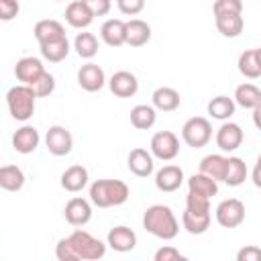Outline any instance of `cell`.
Here are the masks:
<instances>
[{"mask_svg":"<svg viewBox=\"0 0 261 261\" xmlns=\"http://www.w3.org/2000/svg\"><path fill=\"white\" fill-rule=\"evenodd\" d=\"M143 228L147 232H151L157 239L163 241H171L177 237L179 232V224L177 218L173 214V210L165 204H153L145 210L143 214Z\"/></svg>","mask_w":261,"mask_h":261,"instance_id":"obj_1","label":"cell"},{"mask_svg":"<svg viewBox=\"0 0 261 261\" xmlns=\"http://www.w3.org/2000/svg\"><path fill=\"white\" fill-rule=\"evenodd\" d=\"M130 190L120 179H96L90 186V202L98 208L120 206L128 200Z\"/></svg>","mask_w":261,"mask_h":261,"instance_id":"obj_2","label":"cell"},{"mask_svg":"<svg viewBox=\"0 0 261 261\" xmlns=\"http://www.w3.org/2000/svg\"><path fill=\"white\" fill-rule=\"evenodd\" d=\"M35 100H37V94L27 84L12 86L6 92V104L10 110V116L14 120H20V122L29 120L35 114Z\"/></svg>","mask_w":261,"mask_h":261,"instance_id":"obj_3","label":"cell"},{"mask_svg":"<svg viewBox=\"0 0 261 261\" xmlns=\"http://www.w3.org/2000/svg\"><path fill=\"white\" fill-rule=\"evenodd\" d=\"M69 241H71L80 261H98V259H102L106 255V245L100 239L92 237L84 228H75L69 234Z\"/></svg>","mask_w":261,"mask_h":261,"instance_id":"obj_4","label":"cell"},{"mask_svg":"<svg viewBox=\"0 0 261 261\" xmlns=\"http://www.w3.org/2000/svg\"><path fill=\"white\" fill-rule=\"evenodd\" d=\"M181 139L188 147L192 149H202L210 143L212 139V124L208 118L204 116H194V118H188L181 126Z\"/></svg>","mask_w":261,"mask_h":261,"instance_id":"obj_5","label":"cell"},{"mask_svg":"<svg viewBox=\"0 0 261 261\" xmlns=\"http://www.w3.org/2000/svg\"><path fill=\"white\" fill-rule=\"evenodd\" d=\"M149 149H151L153 157H157L161 161H171L179 153V139L171 130H159L151 137Z\"/></svg>","mask_w":261,"mask_h":261,"instance_id":"obj_6","label":"cell"},{"mask_svg":"<svg viewBox=\"0 0 261 261\" xmlns=\"http://www.w3.org/2000/svg\"><path fill=\"white\" fill-rule=\"evenodd\" d=\"M245 220V204L239 198L222 200L216 206V222L224 228H237Z\"/></svg>","mask_w":261,"mask_h":261,"instance_id":"obj_7","label":"cell"},{"mask_svg":"<svg viewBox=\"0 0 261 261\" xmlns=\"http://www.w3.org/2000/svg\"><path fill=\"white\" fill-rule=\"evenodd\" d=\"M45 145H47V151L51 155L63 157L73 149V137L65 126L53 124V126H49L47 135H45Z\"/></svg>","mask_w":261,"mask_h":261,"instance_id":"obj_8","label":"cell"},{"mask_svg":"<svg viewBox=\"0 0 261 261\" xmlns=\"http://www.w3.org/2000/svg\"><path fill=\"white\" fill-rule=\"evenodd\" d=\"M243 139H245L243 128H241L237 122H230V120H224V122L220 124V128L216 130V145H218V149L224 151V153L237 151V149L243 145Z\"/></svg>","mask_w":261,"mask_h":261,"instance_id":"obj_9","label":"cell"},{"mask_svg":"<svg viewBox=\"0 0 261 261\" xmlns=\"http://www.w3.org/2000/svg\"><path fill=\"white\" fill-rule=\"evenodd\" d=\"M108 88L116 98H130L139 90V80H137L135 73H130L126 69H120V71L112 73V77L108 80Z\"/></svg>","mask_w":261,"mask_h":261,"instance_id":"obj_10","label":"cell"},{"mask_svg":"<svg viewBox=\"0 0 261 261\" xmlns=\"http://www.w3.org/2000/svg\"><path fill=\"white\" fill-rule=\"evenodd\" d=\"M63 216H65V220H67L71 226H84V224H88L90 218H92V204H90L86 198L75 196V198H71V200L65 204Z\"/></svg>","mask_w":261,"mask_h":261,"instance_id":"obj_11","label":"cell"},{"mask_svg":"<svg viewBox=\"0 0 261 261\" xmlns=\"http://www.w3.org/2000/svg\"><path fill=\"white\" fill-rule=\"evenodd\" d=\"M45 71H47V69H45L43 61L37 59V57H22V59H18L16 65H14V75H16V80H18L20 84H27V86H33Z\"/></svg>","mask_w":261,"mask_h":261,"instance_id":"obj_12","label":"cell"},{"mask_svg":"<svg viewBox=\"0 0 261 261\" xmlns=\"http://www.w3.org/2000/svg\"><path fill=\"white\" fill-rule=\"evenodd\" d=\"M77 84L86 92H98V90H102L104 84H106L104 69L100 65H96V63H92V61L86 63V65H82L80 71H77Z\"/></svg>","mask_w":261,"mask_h":261,"instance_id":"obj_13","label":"cell"},{"mask_svg":"<svg viewBox=\"0 0 261 261\" xmlns=\"http://www.w3.org/2000/svg\"><path fill=\"white\" fill-rule=\"evenodd\" d=\"M100 37L108 47H122L126 45V22L120 18H108L100 27Z\"/></svg>","mask_w":261,"mask_h":261,"instance_id":"obj_14","label":"cell"},{"mask_svg":"<svg viewBox=\"0 0 261 261\" xmlns=\"http://www.w3.org/2000/svg\"><path fill=\"white\" fill-rule=\"evenodd\" d=\"M39 143H41L39 130L35 126H29V124L16 128V133L12 135V147L16 153H22V155L33 153L39 147Z\"/></svg>","mask_w":261,"mask_h":261,"instance_id":"obj_15","label":"cell"},{"mask_svg":"<svg viewBox=\"0 0 261 261\" xmlns=\"http://www.w3.org/2000/svg\"><path fill=\"white\" fill-rule=\"evenodd\" d=\"M126 163H128L130 173H135L137 177H149L153 173V169H155L153 153L147 151V149H141V147H137V149H133L128 153Z\"/></svg>","mask_w":261,"mask_h":261,"instance_id":"obj_16","label":"cell"},{"mask_svg":"<svg viewBox=\"0 0 261 261\" xmlns=\"http://www.w3.org/2000/svg\"><path fill=\"white\" fill-rule=\"evenodd\" d=\"M106 241H108V247L114 249V251H118V253H128V251H133L137 247V234H135V230L128 228V226H122V224L110 228Z\"/></svg>","mask_w":261,"mask_h":261,"instance_id":"obj_17","label":"cell"},{"mask_svg":"<svg viewBox=\"0 0 261 261\" xmlns=\"http://www.w3.org/2000/svg\"><path fill=\"white\" fill-rule=\"evenodd\" d=\"M65 20L73 29H88L94 20V12L88 8L84 0H73L65 8Z\"/></svg>","mask_w":261,"mask_h":261,"instance_id":"obj_18","label":"cell"},{"mask_svg":"<svg viewBox=\"0 0 261 261\" xmlns=\"http://www.w3.org/2000/svg\"><path fill=\"white\" fill-rule=\"evenodd\" d=\"M184 184V171L177 165H163L155 173V186L159 192H175Z\"/></svg>","mask_w":261,"mask_h":261,"instance_id":"obj_19","label":"cell"},{"mask_svg":"<svg viewBox=\"0 0 261 261\" xmlns=\"http://www.w3.org/2000/svg\"><path fill=\"white\" fill-rule=\"evenodd\" d=\"M88 179H90V173L84 165H71L61 173V188L65 192L75 194L88 186Z\"/></svg>","mask_w":261,"mask_h":261,"instance_id":"obj_20","label":"cell"},{"mask_svg":"<svg viewBox=\"0 0 261 261\" xmlns=\"http://www.w3.org/2000/svg\"><path fill=\"white\" fill-rule=\"evenodd\" d=\"M33 33H35V39L39 41V45L41 43H49V41H57V39H63L65 37L63 24L59 20H55V18H43V20H39L35 24Z\"/></svg>","mask_w":261,"mask_h":261,"instance_id":"obj_21","label":"cell"},{"mask_svg":"<svg viewBox=\"0 0 261 261\" xmlns=\"http://www.w3.org/2000/svg\"><path fill=\"white\" fill-rule=\"evenodd\" d=\"M151 102H153V106H155L157 110H161V112H173V110L179 108L181 98H179V92H177V90H173V88H169V86H161V88H157V90L153 92Z\"/></svg>","mask_w":261,"mask_h":261,"instance_id":"obj_22","label":"cell"},{"mask_svg":"<svg viewBox=\"0 0 261 261\" xmlns=\"http://www.w3.org/2000/svg\"><path fill=\"white\" fill-rule=\"evenodd\" d=\"M151 39V27L149 22L141 18H130L126 22V45L130 47H143Z\"/></svg>","mask_w":261,"mask_h":261,"instance_id":"obj_23","label":"cell"},{"mask_svg":"<svg viewBox=\"0 0 261 261\" xmlns=\"http://www.w3.org/2000/svg\"><path fill=\"white\" fill-rule=\"evenodd\" d=\"M226 163H228V157L218 155V153H210V155H206V157L200 161V171L206 173V175H210V177L216 179V181H224Z\"/></svg>","mask_w":261,"mask_h":261,"instance_id":"obj_24","label":"cell"},{"mask_svg":"<svg viewBox=\"0 0 261 261\" xmlns=\"http://www.w3.org/2000/svg\"><path fill=\"white\" fill-rule=\"evenodd\" d=\"M188 192H194V194L212 198V196L218 194V181L212 179L210 175L198 171V173H194V175L188 177Z\"/></svg>","mask_w":261,"mask_h":261,"instance_id":"obj_25","label":"cell"},{"mask_svg":"<svg viewBox=\"0 0 261 261\" xmlns=\"http://www.w3.org/2000/svg\"><path fill=\"white\" fill-rule=\"evenodd\" d=\"M210 212H192L186 208L181 214V224L190 234H204L210 228Z\"/></svg>","mask_w":261,"mask_h":261,"instance_id":"obj_26","label":"cell"},{"mask_svg":"<svg viewBox=\"0 0 261 261\" xmlns=\"http://www.w3.org/2000/svg\"><path fill=\"white\" fill-rule=\"evenodd\" d=\"M216 20V29L222 37L226 39H234L243 33V27H245V20L241 14H218L214 16Z\"/></svg>","mask_w":261,"mask_h":261,"instance_id":"obj_27","label":"cell"},{"mask_svg":"<svg viewBox=\"0 0 261 261\" xmlns=\"http://www.w3.org/2000/svg\"><path fill=\"white\" fill-rule=\"evenodd\" d=\"M157 122V108L149 104H137L130 110V124L139 130H147Z\"/></svg>","mask_w":261,"mask_h":261,"instance_id":"obj_28","label":"cell"},{"mask_svg":"<svg viewBox=\"0 0 261 261\" xmlns=\"http://www.w3.org/2000/svg\"><path fill=\"white\" fill-rule=\"evenodd\" d=\"M24 186V173L18 165H2L0 167V188L6 192H18Z\"/></svg>","mask_w":261,"mask_h":261,"instance_id":"obj_29","label":"cell"},{"mask_svg":"<svg viewBox=\"0 0 261 261\" xmlns=\"http://www.w3.org/2000/svg\"><path fill=\"white\" fill-rule=\"evenodd\" d=\"M234 102L241 106V108H249V110H253V108H257L259 104H261V90L255 86V84H241V86H237V90H234Z\"/></svg>","mask_w":261,"mask_h":261,"instance_id":"obj_30","label":"cell"},{"mask_svg":"<svg viewBox=\"0 0 261 261\" xmlns=\"http://www.w3.org/2000/svg\"><path fill=\"white\" fill-rule=\"evenodd\" d=\"M234 108H237V102L234 98H228V96H216L206 106L208 114L216 120H228L234 114Z\"/></svg>","mask_w":261,"mask_h":261,"instance_id":"obj_31","label":"cell"},{"mask_svg":"<svg viewBox=\"0 0 261 261\" xmlns=\"http://www.w3.org/2000/svg\"><path fill=\"white\" fill-rule=\"evenodd\" d=\"M39 49H41V55H43L47 61L59 63V61H63V59L69 55V41H67V37H63V39H57V41L41 43Z\"/></svg>","mask_w":261,"mask_h":261,"instance_id":"obj_32","label":"cell"},{"mask_svg":"<svg viewBox=\"0 0 261 261\" xmlns=\"http://www.w3.org/2000/svg\"><path fill=\"white\" fill-rule=\"evenodd\" d=\"M247 163L241 159V157H228V163H226V175H224V184L230 186V188H237L241 186L245 179H247Z\"/></svg>","mask_w":261,"mask_h":261,"instance_id":"obj_33","label":"cell"},{"mask_svg":"<svg viewBox=\"0 0 261 261\" xmlns=\"http://www.w3.org/2000/svg\"><path fill=\"white\" fill-rule=\"evenodd\" d=\"M239 71L249 77V80H257L261 75V65H259V57H257V51L255 49H249V51H243L239 55Z\"/></svg>","mask_w":261,"mask_h":261,"instance_id":"obj_34","label":"cell"},{"mask_svg":"<svg viewBox=\"0 0 261 261\" xmlns=\"http://www.w3.org/2000/svg\"><path fill=\"white\" fill-rule=\"evenodd\" d=\"M98 39L92 33H77L75 41H73V49L82 59H92L98 53Z\"/></svg>","mask_w":261,"mask_h":261,"instance_id":"obj_35","label":"cell"},{"mask_svg":"<svg viewBox=\"0 0 261 261\" xmlns=\"http://www.w3.org/2000/svg\"><path fill=\"white\" fill-rule=\"evenodd\" d=\"M214 16L218 14H243V0H214Z\"/></svg>","mask_w":261,"mask_h":261,"instance_id":"obj_36","label":"cell"},{"mask_svg":"<svg viewBox=\"0 0 261 261\" xmlns=\"http://www.w3.org/2000/svg\"><path fill=\"white\" fill-rule=\"evenodd\" d=\"M31 88L35 90L37 98H47V96H51L53 90H55V77H53L49 71H45V73H43Z\"/></svg>","mask_w":261,"mask_h":261,"instance_id":"obj_37","label":"cell"},{"mask_svg":"<svg viewBox=\"0 0 261 261\" xmlns=\"http://www.w3.org/2000/svg\"><path fill=\"white\" fill-rule=\"evenodd\" d=\"M55 257L59 261H80L77 259V253H75V249H73V245L69 241V237L57 241V245H55Z\"/></svg>","mask_w":261,"mask_h":261,"instance_id":"obj_38","label":"cell"},{"mask_svg":"<svg viewBox=\"0 0 261 261\" xmlns=\"http://www.w3.org/2000/svg\"><path fill=\"white\" fill-rule=\"evenodd\" d=\"M186 208L192 210V212H210V198L200 196V194H194V192H188V196H186Z\"/></svg>","mask_w":261,"mask_h":261,"instance_id":"obj_39","label":"cell"},{"mask_svg":"<svg viewBox=\"0 0 261 261\" xmlns=\"http://www.w3.org/2000/svg\"><path fill=\"white\" fill-rule=\"evenodd\" d=\"M153 259H155V261H184L186 255H181L175 247L165 245V247H161V249L155 251V257H153Z\"/></svg>","mask_w":261,"mask_h":261,"instance_id":"obj_40","label":"cell"},{"mask_svg":"<svg viewBox=\"0 0 261 261\" xmlns=\"http://www.w3.org/2000/svg\"><path fill=\"white\" fill-rule=\"evenodd\" d=\"M116 6L122 14L126 16H135L145 8V0H116Z\"/></svg>","mask_w":261,"mask_h":261,"instance_id":"obj_41","label":"cell"},{"mask_svg":"<svg viewBox=\"0 0 261 261\" xmlns=\"http://www.w3.org/2000/svg\"><path fill=\"white\" fill-rule=\"evenodd\" d=\"M20 6L18 0H0V18L2 20H12L18 14Z\"/></svg>","mask_w":261,"mask_h":261,"instance_id":"obj_42","label":"cell"},{"mask_svg":"<svg viewBox=\"0 0 261 261\" xmlns=\"http://www.w3.org/2000/svg\"><path fill=\"white\" fill-rule=\"evenodd\" d=\"M84 2L94 12V16H106L112 8V0H84Z\"/></svg>","mask_w":261,"mask_h":261,"instance_id":"obj_43","label":"cell"},{"mask_svg":"<svg viewBox=\"0 0 261 261\" xmlns=\"http://www.w3.org/2000/svg\"><path fill=\"white\" fill-rule=\"evenodd\" d=\"M237 261H261V249L255 245H247V247L239 249Z\"/></svg>","mask_w":261,"mask_h":261,"instance_id":"obj_44","label":"cell"},{"mask_svg":"<svg viewBox=\"0 0 261 261\" xmlns=\"http://www.w3.org/2000/svg\"><path fill=\"white\" fill-rule=\"evenodd\" d=\"M253 124L257 126V130H261V104L253 108Z\"/></svg>","mask_w":261,"mask_h":261,"instance_id":"obj_45","label":"cell"},{"mask_svg":"<svg viewBox=\"0 0 261 261\" xmlns=\"http://www.w3.org/2000/svg\"><path fill=\"white\" fill-rule=\"evenodd\" d=\"M251 179H253V184L257 186V188H261V167H253V173H251Z\"/></svg>","mask_w":261,"mask_h":261,"instance_id":"obj_46","label":"cell"},{"mask_svg":"<svg viewBox=\"0 0 261 261\" xmlns=\"http://www.w3.org/2000/svg\"><path fill=\"white\" fill-rule=\"evenodd\" d=\"M255 51H257V57H259V65H261V47H257Z\"/></svg>","mask_w":261,"mask_h":261,"instance_id":"obj_47","label":"cell"},{"mask_svg":"<svg viewBox=\"0 0 261 261\" xmlns=\"http://www.w3.org/2000/svg\"><path fill=\"white\" fill-rule=\"evenodd\" d=\"M257 167H261V153H259V157H257V163H255Z\"/></svg>","mask_w":261,"mask_h":261,"instance_id":"obj_48","label":"cell"},{"mask_svg":"<svg viewBox=\"0 0 261 261\" xmlns=\"http://www.w3.org/2000/svg\"><path fill=\"white\" fill-rule=\"evenodd\" d=\"M57 2H63V0H57Z\"/></svg>","mask_w":261,"mask_h":261,"instance_id":"obj_49","label":"cell"}]
</instances>
